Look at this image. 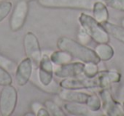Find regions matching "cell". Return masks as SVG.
<instances>
[{"instance_id": "f1b7e54d", "label": "cell", "mask_w": 124, "mask_h": 116, "mask_svg": "<svg viewBox=\"0 0 124 116\" xmlns=\"http://www.w3.org/2000/svg\"><path fill=\"white\" fill-rule=\"evenodd\" d=\"M118 93H119V98H122V96H123V97H124V85L119 89Z\"/></svg>"}, {"instance_id": "d6986e66", "label": "cell", "mask_w": 124, "mask_h": 116, "mask_svg": "<svg viewBox=\"0 0 124 116\" xmlns=\"http://www.w3.org/2000/svg\"><path fill=\"white\" fill-rule=\"evenodd\" d=\"M85 104L88 106V107L92 112H98L102 107L101 99L100 96L96 95L95 93L90 94Z\"/></svg>"}, {"instance_id": "9a60e30c", "label": "cell", "mask_w": 124, "mask_h": 116, "mask_svg": "<svg viewBox=\"0 0 124 116\" xmlns=\"http://www.w3.org/2000/svg\"><path fill=\"white\" fill-rule=\"evenodd\" d=\"M64 108L68 114L77 116H88L90 115L92 112L86 104L80 103V102H66L64 105Z\"/></svg>"}, {"instance_id": "7c38bea8", "label": "cell", "mask_w": 124, "mask_h": 116, "mask_svg": "<svg viewBox=\"0 0 124 116\" xmlns=\"http://www.w3.org/2000/svg\"><path fill=\"white\" fill-rule=\"evenodd\" d=\"M98 86L100 89H108L110 85L118 83L121 80V73L117 71H108L103 70L99 71V73L95 75Z\"/></svg>"}, {"instance_id": "603a6c76", "label": "cell", "mask_w": 124, "mask_h": 116, "mask_svg": "<svg viewBox=\"0 0 124 116\" xmlns=\"http://www.w3.org/2000/svg\"><path fill=\"white\" fill-rule=\"evenodd\" d=\"M13 5L9 1L0 3V23L9 15L12 10Z\"/></svg>"}, {"instance_id": "ba28073f", "label": "cell", "mask_w": 124, "mask_h": 116, "mask_svg": "<svg viewBox=\"0 0 124 116\" xmlns=\"http://www.w3.org/2000/svg\"><path fill=\"white\" fill-rule=\"evenodd\" d=\"M60 86L62 89H68V90H88V89L99 88L98 82L96 77L88 78L83 75V78L74 77V78L62 79L61 81L59 83Z\"/></svg>"}, {"instance_id": "cb8c5ba5", "label": "cell", "mask_w": 124, "mask_h": 116, "mask_svg": "<svg viewBox=\"0 0 124 116\" xmlns=\"http://www.w3.org/2000/svg\"><path fill=\"white\" fill-rule=\"evenodd\" d=\"M12 82L13 80L9 72L0 67V86L12 85Z\"/></svg>"}, {"instance_id": "30bf717a", "label": "cell", "mask_w": 124, "mask_h": 116, "mask_svg": "<svg viewBox=\"0 0 124 116\" xmlns=\"http://www.w3.org/2000/svg\"><path fill=\"white\" fill-rule=\"evenodd\" d=\"M33 62L29 57H26L19 64L16 69V82L19 86H25L31 80L33 73Z\"/></svg>"}, {"instance_id": "8fae6325", "label": "cell", "mask_w": 124, "mask_h": 116, "mask_svg": "<svg viewBox=\"0 0 124 116\" xmlns=\"http://www.w3.org/2000/svg\"><path fill=\"white\" fill-rule=\"evenodd\" d=\"M84 62H71L67 64L58 66L55 68L54 75L60 79L74 78L83 74Z\"/></svg>"}, {"instance_id": "4dcf8cb0", "label": "cell", "mask_w": 124, "mask_h": 116, "mask_svg": "<svg viewBox=\"0 0 124 116\" xmlns=\"http://www.w3.org/2000/svg\"><path fill=\"white\" fill-rule=\"evenodd\" d=\"M121 24H122V26L124 27V18H122V21H121Z\"/></svg>"}, {"instance_id": "5bb4252c", "label": "cell", "mask_w": 124, "mask_h": 116, "mask_svg": "<svg viewBox=\"0 0 124 116\" xmlns=\"http://www.w3.org/2000/svg\"><path fill=\"white\" fill-rule=\"evenodd\" d=\"M93 17L99 23L103 25L109 21V11L106 4L101 1H95L92 7Z\"/></svg>"}, {"instance_id": "3957f363", "label": "cell", "mask_w": 124, "mask_h": 116, "mask_svg": "<svg viewBox=\"0 0 124 116\" xmlns=\"http://www.w3.org/2000/svg\"><path fill=\"white\" fill-rule=\"evenodd\" d=\"M78 22L83 29L89 34L91 38L97 44H105L110 42V35L103 25L99 23L93 16L81 13L78 17Z\"/></svg>"}, {"instance_id": "83f0119b", "label": "cell", "mask_w": 124, "mask_h": 116, "mask_svg": "<svg viewBox=\"0 0 124 116\" xmlns=\"http://www.w3.org/2000/svg\"><path fill=\"white\" fill-rule=\"evenodd\" d=\"M37 116H49V113L47 110V108L44 107V105L39 109V110L37 112L36 114Z\"/></svg>"}, {"instance_id": "1f68e13d", "label": "cell", "mask_w": 124, "mask_h": 116, "mask_svg": "<svg viewBox=\"0 0 124 116\" xmlns=\"http://www.w3.org/2000/svg\"><path fill=\"white\" fill-rule=\"evenodd\" d=\"M5 1H9V0H0V3H2V2H5Z\"/></svg>"}, {"instance_id": "d4e9b609", "label": "cell", "mask_w": 124, "mask_h": 116, "mask_svg": "<svg viewBox=\"0 0 124 116\" xmlns=\"http://www.w3.org/2000/svg\"><path fill=\"white\" fill-rule=\"evenodd\" d=\"M105 3L111 9L124 12V0H105Z\"/></svg>"}, {"instance_id": "7a4b0ae2", "label": "cell", "mask_w": 124, "mask_h": 116, "mask_svg": "<svg viewBox=\"0 0 124 116\" xmlns=\"http://www.w3.org/2000/svg\"><path fill=\"white\" fill-rule=\"evenodd\" d=\"M57 48L69 52L73 57L84 63L93 62L99 64L101 62L94 50L68 37H60L57 41Z\"/></svg>"}, {"instance_id": "4fadbf2b", "label": "cell", "mask_w": 124, "mask_h": 116, "mask_svg": "<svg viewBox=\"0 0 124 116\" xmlns=\"http://www.w3.org/2000/svg\"><path fill=\"white\" fill-rule=\"evenodd\" d=\"M58 95L59 97L65 102H80L85 104L90 94L81 91V90H68L61 88Z\"/></svg>"}, {"instance_id": "e0dca14e", "label": "cell", "mask_w": 124, "mask_h": 116, "mask_svg": "<svg viewBox=\"0 0 124 116\" xmlns=\"http://www.w3.org/2000/svg\"><path fill=\"white\" fill-rule=\"evenodd\" d=\"M94 51L100 59V61L103 62L110 61L114 56V50L108 43L98 44L95 46Z\"/></svg>"}, {"instance_id": "9c48e42d", "label": "cell", "mask_w": 124, "mask_h": 116, "mask_svg": "<svg viewBox=\"0 0 124 116\" xmlns=\"http://www.w3.org/2000/svg\"><path fill=\"white\" fill-rule=\"evenodd\" d=\"M23 46L26 57H29L33 63L38 66L43 55L38 37L31 32L26 33L23 39Z\"/></svg>"}, {"instance_id": "2e32d148", "label": "cell", "mask_w": 124, "mask_h": 116, "mask_svg": "<svg viewBox=\"0 0 124 116\" xmlns=\"http://www.w3.org/2000/svg\"><path fill=\"white\" fill-rule=\"evenodd\" d=\"M49 56L53 64L57 67L71 62L73 59V56L69 52L62 50H56V51L52 52Z\"/></svg>"}, {"instance_id": "ac0fdd59", "label": "cell", "mask_w": 124, "mask_h": 116, "mask_svg": "<svg viewBox=\"0 0 124 116\" xmlns=\"http://www.w3.org/2000/svg\"><path fill=\"white\" fill-rule=\"evenodd\" d=\"M103 27L107 31L109 35L113 37L115 39L118 40V41L122 42L124 44V27L122 26H119V25H116L113 23L107 21V22L104 23Z\"/></svg>"}, {"instance_id": "d6a6232c", "label": "cell", "mask_w": 124, "mask_h": 116, "mask_svg": "<svg viewBox=\"0 0 124 116\" xmlns=\"http://www.w3.org/2000/svg\"><path fill=\"white\" fill-rule=\"evenodd\" d=\"M122 105H123V107H124V100H123V102H122Z\"/></svg>"}, {"instance_id": "6da1fadb", "label": "cell", "mask_w": 124, "mask_h": 116, "mask_svg": "<svg viewBox=\"0 0 124 116\" xmlns=\"http://www.w3.org/2000/svg\"><path fill=\"white\" fill-rule=\"evenodd\" d=\"M38 67V81L32 80V84L44 92L58 94L61 87L54 80V69L49 55L43 54Z\"/></svg>"}, {"instance_id": "f546056e", "label": "cell", "mask_w": 124, "mask_h": 116, "mask_svg": "<svg viewBox=\"0 0 124 116\" xmlns=\"http://www.w3.org/2000/svg\"><path fill=\"white\" fill-rule=\"evenodd\" d=\"M35 116L36 114H34V113H26V114H25V116Z\"/></svg>"}, {"instance_id": "ffe728a7", "label": "cell", "mask_w": 124, "mask_h": 116, "mask_svg": "<svg viewBox=\"0 0 124 116\" xmlns=\"http://www.w3.org/2000/svg\"><path fill=\"white\" fill-rule=\"evenodd\" d=\"M44 107L47 108V110L49 113V115L51 116H66V114L62 108L56 104L54 102L51 100H47L43 103Z\"/></svg>"}, {"instance_id": "7402d4cb", "label": "cell", "mask_w": 124, "mask_h": 116, "mask_svg": "<svg viewBox=\"0 0 124 116\" xmlns=\"http://www.w3.org/2000/svg\"><path fill=\"white\" fill-rule=\"evenodd\" d=\"M99 73L98 64L93 62H86L83 67V74L88 78H93Z\"/></svg>"}, {"instance_id": "8992f818", "label": "cell", "mask_w": 124, "mask_h": 116, "mask_svg": "<svg viewBox=\"0 0 124 116\" xmlns=\"http://www.w3.org/2000/svg\"><path fill=\"white\" fill-rule=\"evenodd\" d=\"M101 99L102 109L107 116H124V107L118 100L112 97L111 93L107 89H101L99 91Z\"/></svg>"}, {"instance_id": "836d02e7", "label": "cell", "mask_w": 124, "mask_h": 116, "mask_svg": "<svg viewBox=\"0 0 124 116\" xmlns=\"http://www.w3.org/2000/svg\"><path fill=\"white\" fill-rule=\"evenodd\" d=\"M27 1H31V0H27Z\"/></svg>"}, {"instance_id": "5b68a950", "label": "cell", "mask_w": 124, "mask_h": 116, "mask_svg": "<svg viewBox=\"0 0 124 116\" xmlns=\"http://www.w3.org/2000/svg\"><path fill=\"white\" fill-rule=\"evenodd\" d=\"M18 101L16 89L12 85L3 86L0 91V114L3 116H10L16 110Z\"/></svg>"}, {"instance_id": "52a82bcc", "label": "cell", "mask_w": 124, "mask_h": 116, "mask_svg": "<svg viewBox=\"0 0 124 116\" xmlns=\"http://www.w3.org/2000/svg\"><path fill=\"white\" fill-rule=\"evenodd\" d=\"M29 13L27 0H20L15 6L9 19V27L12 32H18L23 27Z\"/></svg>"}, {"instance_id": "44dd1931", "label": "cell", "mask_w": 124, "mask_h": 116, "mask_svg": "<svg viewBox=\"0 0 124 116\" xmlns=\"http://www.w3.org/2000/svg\"><path fill=\"white\" fill-rule=\"evenodd\" d=\"M0 67L4 69H6L9 73H16V63L10 58L5 56L4 55L0 53Z\"/></svg>"}, {"instance_id": "277c9868", "label": "cell", "mask_w": 124, "mask_h": 116, "mask_svg": "<svg viewBox=\"0 0 124 116\" xmlns=\"http://www.w3.org/2000/svg\"><path fill=\"white\" fill-rule=\"evenodd\" d=\"M96 0H38L40 6L47 9H92Z\"/></svg>"}, {"instance_id": "484cf974", "label": "cell", "mask_w": 124, "mask_h": 116, "mask_svg": "<svg viewBox=\"0 0 124 116\" xmlns=\"http://www.w3.org/2000/svg\"><path fill=\"white\" fill-rule=\"evenodd\" d=\"M78 42L84 45H88V44L91 42V39H92L91 37L89 36V34H88L84 29H83V28H81V29L78 31Z\"/></svg>"}, {"instance_id": "4316f807", "label": "cell", "mask_w": 124, "mask_h": 116, "mask_svg": "<svg viewBox=\"0 0 124 116\" xmlns=\"http://www.w3.org/2000/svg\"><path fill=\"white\" fill-rule=\"evenodd\" d=\"M43 106V104L40 103V102H33L31 104V112L34 113L35 114H37V112H38V110H39L40 108H41Z\"/></svg>"}]
</instances>
